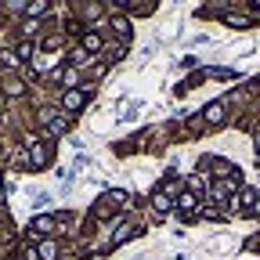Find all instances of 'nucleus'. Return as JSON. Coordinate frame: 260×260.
<instances>
[{
  "label": "nucleus",
  "instance_id": "nucleus-1",
  "mask_svg": "<svg viewBox=\"0 0 260 260\" xmlns=\"http://www.w3.org/2000/svg\"><path fill=\"white\" fill-rule=\"evenodd\" d=\"M47 159H51V148L47 145H32V152H29V167H47Z\"/></svg>",
  "mask_w": 260,
  "mask_h": 260
},
{
  "label": "nucleus",
  "instance_id": "nucleus-2",
  "mask_svg": "<svg viewBox=\"0 0 260 260\" xmlns=\"http://www.w3.org/2000/svg\"><path fill=\"white\" fill-rule=\"evenodd\" d=\"M83 102H87V94H83V90H69V94H65V109H69V112H76Z\"/></svg>",
  "mask_w": 260,
  "mask_h": 260
},
{
  "label": "nucleus",
  "instance_id": "nucleus-3",
  "mask_svg": "<svg viewBox=\"0 0 260 260\" xmlns=\"http://www.w3.org/2000/svg\"><path fill=\"white\" fill-rule=\"evenodd\" d=\"M29 232H54V220L51 217H37V220L29 224Z\"/></svg>",
  "mask_w": 260,
  "mask_h": 260
},
{
  "label": "nucleus",
  "instance_id": "nucleus-4",
  "mask_svg": "<svg viewBox=\"0 0 260 260\" xmlns=\"http://www.w3.org/2000/svg\"><path fill=\"white\" fill-rule=\"evenodd\" d=\"M220 116H224V102H213L206 109V123H220Z\"/></svg>",
  "mask_w": 260,
  "mask_h": 260
},
{
  "label": "nucleus",
  "instance_id": "nucleus-5",
  "mask_svg": "<svg viewBox=\"0 0 260 260\" xmlns=\"http://www.w3.org/2000/svg\"><path fill=\"white\" fill-rule=\"evenodd\" d=\"M37 253H40L44 260H54V256H58V246H54V242H44V246H40Z\"/></svg>",
  "mask_w": 260,
  "mask_h": 260
},
{
  "label": "nucleus",
  "instance_id": "nucleus-6",
  "mask_svg": "<svg viewBox=\"0 0 260 260\" xmlns=\"http://www.w3.org/2000/svg\"><path fill=\"white\" fill-rule=\"evenodd\" d=\"M152 203H155V210L162 213V210H170V195H167V191H159V195H155Z\"/></svg>",
  "mask_w": 260,
  "mask_h": 260
},
{
  "label": "nucleus",
  "instance_id": "nucleus-7",
  "mask_svg": "<svg viewBox=\"0 0 260 260\" xmlns=\"http://www.w3.org/2000/svg\"><path fill=\"white\" fill-rule=\"evenodd\" d=\"M112 29L119 32V37H130V22H126V18H116V22H112Z\"/></svg>",
  "mask_w": 260,
  "mask_h": 260
},
{
  "label": "nucleus",
  "instance_id": "nucleus-8",
  "mask_svg": "<svg viewBox=\"0 0 260 260\" xmlns=\"http://www.w3.org/2000/svg\"><path fill=\"white\" fill-rule=\"evenodd\" d=\"M181 210H184V213L195 210V195H181Z\"/></svg>",
  "mask_w": 260,
  "mask_h": 260
},
{
  "label": "nucleus",
  "instance_id": "nucleus-9",
  "mask_svg": "<svg viewBox=\"0 0 260 260\" xmlns=\"http://www.w3.org/2000/svg\"><path fill=\"white\" fill-rule=\"evenodd\" d=\"M83 47H87V51H98V47H102V40H98V37H94V32H90V37L83 40Z\"/></svg>",
  "mask_w": 260,
  "mask_h": 260
},
{
  "label": "nucleus",
  "instance_id": "nucleus-10",
  "mask_svg": "<svg viewBox=\"0 0 260 260\" xmlns=\"http://www.w3.org/2000/svg\"><path fill=\"white\" fill-rule=\"evenodd\" d=\"M47 8V0H32V4H29V15H40Z\"/></svg>",
  "mask_w": 260,
  "mask_h": 260
},
{
  "label": "nucleus",
  "instance_id": "nucleus-11",
  "mask_svg": "<svg viewBox=\"0 0 260 260\" xmlns=\"http://www.w3.org/2000/svg\"><path fill=\"white\" fill-rule=\"evenodd\" d=\"M228 25H249V18H242V15H228Z\"/></svg>",
  "mask_w": 260,
  "mask_h": 260
},
{
  "label": "nucleus",
  "instance_id": "nucleus-12",
  "mask_svg": "<svg viewBox=\"0 0 260 260\" xmlns=\"http://www.w3.org/2000/svg\"><path fill=\"white\" fill-rule=\"evenodd\" d=\"M8 8H22V0H8Z\"/></svg>",
  "mask_w": 260,
  "mask_h": 260
},
{
  "label": "nucleus",
  "instance_id": "nucleus-13",
  "mask_svg": "<svg viewBox=\"0 0 260 260\" xmlns=\"http://www.w3.org/2000/svg\"><path fill=\"white\" fill-rule=\"evenodd\" d=\"M0 206H4V184H0Z\"/></svg>",
  "mask_w": 260,
  "mask_h": 260
},
{
  "label": "nucleus",
  "instance_id": "nucleus-14",
  "mask_svg": "<svg viewBox=\"0 0 260 260\" xmlns=\"http://www.w3.org/2000/svg\"><path fill=\"white\" fill-rule=\"evenodd\" d=\"M256 213H260V199H256Z\"/></svg>",
  "mask_w": 260,
  "mask_h": 260
},
{
  "label": "nucleus",
  "instance_id": "nucleus-15",
  "mask_svg": "<svg viewBox=\"0 0 260 260\" xmlns=\"http://www.w3.org/2000/svg\"><path fill=\"white\" fill-rule=\"evenodd\" d=\"M253 4H256V8H260V0H253Z\"/></svg>",
  "mask_w": 260,
  "mask_h": 260
}]
</instances>
